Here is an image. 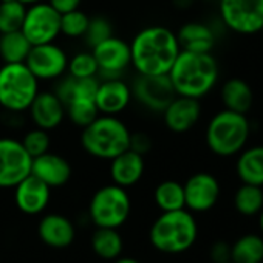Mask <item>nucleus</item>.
<instances>
[{"label":"nucleus","mask_w":263,"mask_h":263,"mask_svg":"<svg viewBox=\"0 0 263 263\" xmlns=\"http://www.w3.org/2000/svg\"><path fill=\"white\" fill-rule=\"evenodd\" d=\"M177 34L160 25L146 27L130 42L132 67L138 74H167L180 54Z\"/></svg>","instance_id":"1"},{"label":"nucleus","mask_w":263,"mask_h":263,"mask_svg":"<svg viewBox=\"0 0 263 263\" xmlns=\"http://www.w3.org/2000/svg\"><path fill=\"white\" fill-rule=\"evenodd\" d=\"M218 73V64L211 53L180 51L167 74L177 95L200 99L215 87Z\"/></svg>","instance_id":"2"},{"label":"nucleus","mask_w":263,"mask_h":263,"mask_svg":"<svg viewBox=\"0 0 263 263\" xmlns=\"http://www.w3.org/2000/svg\"><path fill=\"white\" fill-rule=\"evenodd\" d=\"M84 151L99 160H113L130 146V130L116 116L99 115L82 128Z\"/></svg>","instance_id":"3"},{"label":"nucleus","mask_w":263,"mask_h":263,"mask_svg":"<svg viewBox=\"0 0 263 263\" xmlns=\"http://www.w3.org/2000/svg\"><path fill=\"white\" fill-rule=\"evenodd\" d=\"M198 226L187 209L163 212L152 224L149 237L155 249L164 254H181L194 246Z\"/></svg>","instance_id":"4"},{"label":"nucleus","mask_w":263,"mask_h":263,"mask_svg":"<svg viewBox=\"0 0 263 263\" xmlns=\"http://www.w3.org/2000/svg\"><path fill=\"white\" fill-rule=\"evenodd\" d=\"M251 134V125L243 113L228 108L215 113L206 127V144L218 157H232L240 154Z\"/></svg>","instance_id":"5"},{"label":"nucleus","mask_w":263,"mask_h":263,"mask_svg":"<svg viewBox=\"0 0 263 263\" xmlns=\"http://www.w3.org/2000/svg\"><path fill=\"white\" fill-rule=\"evenodd\" d=\"M39 93V81L25 62L0 67V105L11 113L28 110Z\"/></svg>","instance_id":"6"},{"label":"nucleus","mask_w":263,"mask_h":263,"mask_svg":"<svg viewBox=\"0 0 263 263\" xmlns=\"http://www.w3.org/2000/svg\"><path fill=\"white\" fill-rule=\"evenodd\" d=\"M132 203L125 187L118 184H107L95 192L90 200L88 215L98 228L122 226L130 215Z\"/></svg>","instance_id":"7"},{"label":"nucleus","mask_w":263,"mask_h":263,"mask_svg":"<svg viewBox=\"0 0 263 263\" xmlns=\"http://www.w3.org/2000/svg\"><path fill=\"white\" fill-rule=\"evenodd\" d=\"M224 27L237 34L260 33L263 25V0H218Z\"/></svg>","instance_id":"8"},{"label":"nucleus","mask_w":263,"mask_h":263,"mask_svg":"<svg viewBox=\"0 0 263 263\" xmlns=\"http://www.w3.org/2000/svg\"><path fill=\"white\" fill-rule=\"evenodd\" d=\"M21 31L31 45L54 42L61 34V14L47 0L28 5Z\"/></svg>","instance_id":"9"},{"label":"nucleus","mask_w":263,"mask_h":263,"mask_svg":"<svg viewBox=\"0 0 263 263\" xmlns=\"http://www.w3.org/2000/svg\"><path fill=\"white\" fill-rule=\"evenodd\" d=\"M31 155L21 141L0 138V187H14L31 174Z\"/></svg>","instance_id":"10"},{"label":"nucleus","mask_w":263,"mask_h":263,"mask_svg":"<svg viewBox=\"0 0 263 263\" xmlns=\"http://www.w3.org/2000/svg\"><path fill=\"white\" fill-rule=\"evenodd\" d=\"M25 64L37 81H53L67 73L68 56L59 45L48 42L33 45Z\"/></svg>","instance_id":"11"},{"label":"nucleus","mask_w":263,"mask_h":263,"mask_svg":"<svg viewBox=\"0 0 263 263\" xmlns=\"http://www.w3.org/2000/svg\"><path fill=\"white\" fill-rule=\"evenodd\" d=\"M132 96L152 111H160L171 104V101L177 96V91L172 85L169 74H158V76H146L140 74L134 82Z\"/></svg>","instance_id":"12"},{"label":"nucleus","mask_w":263,"mask_h":263,"mask_svg":"<svg viewBox=\"0 0 263 263\" xmlns=\"http://www.w3.org/2000/svg\"><path fill=\"white\" fill-rule=\"evenodd\" d=\"M99 73L105 78H121V74L132 65L130 44L119 37H108L91 48Z\"/></svg>","instance_id":"13"},{"label":"nucleus","mask_w":263,"mask_h":263,"mask_svg":"<svg viewBox=\"0 0 263 263\" xmlns=\"http://www.w3.org/2000/svg\"><path fill=\"white\" fill-rule=\"evenodd\" d=\"M186 209L192 212L211 211L220 198V183L208 172H198L183 184Z\"/></svg>","instance_id":"14"},{"label":"nucleus","mask_w":263,"mask_h":263,"mask_svg":"<svg viewBox=\"0 0 263 263\" xmlns=\"http://www.w3.org/2000/svg\"><path fill=\"white\" fill-rule=\"evenodd\" d=\"M201 116L200 99L177 95L171 104L163 110V119L166 127L174 134L189 132Z\"/></svg>","instance_id":"15"},{"label":"nucleus","mask_w":263,"mask_h":263,"mask_svg":"<svg viewBox=\"0 0 263 263\" xmlns=\"http://www.w3.org/2000/svg\"><path fill=\"white\" fill-rule=\"evenodd\" d=\"M132 98V88L121 78H105L98 85L95 102L101 115L116 116L128 107Z\"/></svg>","instance_id":"16"},{"label":"nucleus","mask_w":263,"mask_h":263,"mask_svg":"<svg viewBox=\"0 0 263 263\" xmlns=\"http://www.w3.org/2000/svg\"><path fill=\"white\" fill-rule=\"evenodd\" d=\"M51 187L37 177L30 174L17 186H14V200L17 208L28 215L41 214L50 203Z\"/></svg>","instance_id":"17"},{"label":"nucleus","mask_w":263,"mask_h":263,"mask_svg":"<svg viewBox=\"0 0 263 263\" xmlns=\"http://www.w3.org/2000/svg\"><path fill=\"white\" fill-rule=\"evenodd\" d=\"M28 110L34 125L48 132L58 128L67 115L64 102L54 91H39Z\"/></svg>","instance_id":"18"},{"label":"nucleus","mask_w":263,"mask_h":263,"mask_svg":"<svg viewBox=\"0 0 263 263\" xmlns=\"http://www.w3.org/2000/svg\"><path fill=\"white\" fill-rule=\"evenodd\" d=\"M31 174L53 189L68 183L71 177V166L64 157L47 152L33 158Z\"/></svg>","instance_id":"19"},{"label":"nucleus","mask_w":263,"mask_h":263,"mask_svg":"<svg viewBox=\"0 0 263 263\" xmlns=\"http://www.w3.org/2000/svg\"><path fill=\"white\" fill-rule=\"evenodd\" d=\"M144 174V157L135 151L127 149L110 160V177L115 184L130 187L137 184Z\"/></svg>","instance_id":"20"},{"label":"nucleus","mask_w":263,"mask_h":263,"mask_svg":"<svg viewBox=\"0 0 263 263\" xmlns=\"http://www.w3.org/2000/svg\"><path fill=\"white\" fill-rule=\"evenodd\" d=\"M41 240L51 248H67L73 243L76 229L73 223L61 214H48L39 223Z\"/></svg>","instance_id":"21"},{"label":"nucleus","mask_w":263,"mask_h":263,"mask_svg":"<svg viewBox=\"0 0 263 263\" xmlns=\"http://www.w3.org/2000/svg\"><path fill=\"white\" fill-rule=\"evenodd\" d=\"M177 41L181 51L211 53L215 47V33L203 22H187L178 30Z\"/></svg>","instance_id":"22"},{"label":"nucleus","mask_w":263,"mask_h":263,"mask_svg":"<svg viewBox=\"0 0 263 263\" xmlns=\"http://www.w3.org/2000/svg\"><path fill=\"white\" fill-rule=\"evenodd\" d=\"M220 96L224 108L243 115H246L254 104V91L251 85L240 78L228 79L220 90Z\"/></svg>","instance_id":"23"},{"label":"nucleus","mask_w":263,"mask_h":263,"mask_svg":"<svg viewBox=\"0 0 263 263\" xmlns=\"http://www.w3.org/2000/svg\"><path fill=\"white\" fill-rule=\"evenodd\" d=\"M241 183L263 186V146H252L238 154L235 164Z\"/></svg>","instance_id":"24"},{"label":"nucleus","mask_w":263,"mask_h":263,"mask_svg":"<svg viewBox=\"0 0 263 263\" xmlns=\"http://www.w3.org/2000/svg\"><path fill=\"white\" fill-rule=\"evenodd\" d=\"M31 42L17 30L0 34V58L5 64H22L31 51Z\"/></svg>","instance_id":"25"},{"label":"nucleus","mask_w":263,"mask_h":263,"mask_svg":"<svg viewBox=\"0 0 263 263\" xmlns=\"http://www.w3.org/2000/svg\"><path fill=\"white\" fill-rule=\"evenodd\" d=\"M232 263H263V237L245 234L231 245Z\"/></svg>","instance_id":"26"},{"label":"nucleus","mask_w":263,"mask_h":263,"mask_svg":"<svg viewBox=\"0 0 263 263\" xmlns=\"http://www.w3.org/2000/svg\"><path fill=\"white\" fill-rule=\"evenodd\" d=\"M95 254L105 260H116L122 252V237L113 228H98L91 237Z\"/></svg>","instance_id":"27"},{"label":"nucleus","mask_w":263,"mask_h":263,"mask_svg":"<svg viewBox=\"0 0 263 263\" xmlns=\"http://www.w3.org/2000/svg\"><path fill=\"white\" fill-rule=\"evenodd\" d=\"M157 206L163 212L169 211H178V209H186L184 204V189L183 184L174 180L163 181L157 186L155 194H154Z\"/></svg>","instance_id":"28"},{"label":"nucleus","mask_w":263,"mask_h":263,"mask_svg":"<svg viewBox=\"0 0 263 263\" xmlns=\"http://www.w3.org/2000/svg\"><path fill=\"white\" fill-rule=\"evenodd\" d=\"M234 206L238 214L245 217L257 215L263 208V189L261 186L241 183L234 195Z\"/></svg>","instance_id":"29"},{"label":"nucleus","mask_w":263,"mask_h":263,"mask_svg":"<svg viewBox=\"0 0 263 263\" xmlns=\"http://www.w3.org/2000/svg\"><path fill=\"white\" fill-rule=\"evenodd\" d=\"M27 5L19 0H0V34L22 28Z\"/></svg>","instance_id":"30"},{"label":"nucleus","mask_w":263,"mask_h":263,"mask_svg":"<svg viewBox=\"0 0 263 263\" xmlns=\"http://www.w3.org/2000/svg\"><path fill=\"white\" fill-rule=\"evenodd\" d=\"M65 113L73 124L82 128L101 115L95 99H71L65 104Z\"/></svg>","instance_id":"31"},{"label":"nucleus","mask_w":263,"mask_h":263,"mask_svg":"<svg viewBox=\"0 0 263 263\" xmlns=\"http://www.w3.org/2000/svg\"><path fill=\"white\" fill-rule=\"evenodd\" d=\"M67 73L73 78H95L99 73L96 59L91 51H82L68 59Z\"/></svg>","instance_id":"32"},{"label":"nucleus","mask_w":263,"mask_h":263,"mask_svg":"<svg viewBox=\"0 0 263 263\" xmlns=\"http://www.w3.org/2000/svg\"><path fill=\"white\" fill-rule=\"evenodd\" d=\"M88 22L90 17L79 8L61 14V34L67 37H84Z\"/></svg>","instance_id":"33"},{"label":"nucleus","mask_w":263,"mask_h":263,"mask_svg":"<svg viewBox=\"0 0 263 263\" xmlns=\"http://www.w3.org/2000/svg\"><path fill=\"white\" fill-rule=\"evenodd\" d=\"M21 143L25 147V151L31 155V158H36L39 155L50 152V146H51L48 130H44L39 127H34L33 130L27 132Z\"/></svg>","instance_id":"34"},{"label":"nucleus","mask_w":263,"mask_h":263,"mask_svg":"<svg viewBox=\"0 0 263 263\" xmlns=\"http://www.w3.org/2000/svg\"><path fill=\"white\" fill-rule=\"evenodd\" d=\"M111 36H113L111 24L105 17L98 16V17L90 19L87 31L84 34V39H85V44L93 48V47H96L98 44L104 42L105 39H108Z\"/></svg>","instance_id":"35"},{"label":"nucleus","mask_w":263,"mask_h":263,"mask_svg":"<svg viewBox=\"0 0 263 263\" xmlns=\"http://www.w3.org/2000/svg\"><path fill=\"white\" fill-rule=\"evenodd\" d=\"M152 147V140L147 134L144 132H138V134H130V146L128 149L135 151L138 154H141L143 157L151 151Z\"/></svg>","instance_id":"36"},{"label":"nucleus","mask_w":263,"mask_h":263,"mask_svg":"<svg viewBox=\"0 0 263 263\" xmlns=\"http://www.w3.org/2000/svg\"><path fill=\"white\" fill-rule=\"evenodd\" d=\"M211 258L214 263L231 261V245L224 240H218L211 248Z\"/></svg>","instance_id":"37"},{"label":"nucleus","mask_w":263,"mask_h":263,"mask_svg":"<svg viewBox=\"0 0 263 263\" xmlns=\"http://www.w3.org/2000/svg\"><path fill=\"white\" fill-rule=\"evenodd\" d=\"M47 2L59 13V14H65L70 13L73 10H78L81 7L82 0H47Z\"/></svg>","instance_id":"38"},{"label":"nucleus","mask_w":263,"mask_h":263,"mask_svg":"<svg viewBox=\"0 0 263 263\" xmlns=\"http://www.w3.org/2000/svg\"><path fill=\"white\" fill-rule=\"evenodd\" d=\"M115 263H140V261L135 258H130V257H118L115 260Z\"/></svg>","instance_id":"39"},{"label":"nucleus","mask_w":263,"mask_h":263,"mask_svg":"<svg viewBox=\"0 0 263 263\" xmlns=\"http://www.w3.org/2000/svg\"><path fill=\"white\" fill-rule=\"evenodd\" d=\"M19 2H22L24 5H33V4H37V2H44V0H19Z\"/></svg>","instance_id":"40"},{"label":"nucleus","mask_w":263,"mask_h":263,"mask_svg":"<svg viewBox=\"0 0 263 263\" xmlns=\"http://www.w3.org/2000/svg\"><path fill=\"white\" fill-rule=\"evenodd\" d=\"M258 215H260V218H258V224H260V229H261V232H263V208H261V211L258 212Z\"/></svg>","instance_id":"41"},{"label":"nucleus","mask_w":263,"mask_h":263,"mask_svg":"<svg viewBox=\"0 0 263 263\" xmlns=\"http://www.w3.org/2000/svg\"><path fill=\"white\" fill-rule=\"evenodd\" d=\"M260 33H261V34H263V25H261V30H260Z\"/></svg>","instance_id":"42"},{"label":"nucleus","mask_w":263,"mask_h":263,"mask_svg":"<svg viewBox=\"0 0 263 263\" xmlns=\"http://www.w3.org/2000/svg\"><path fill=\"white\" fill-rule=\"evenodd\" d=\"M204 2H212V0H204Z\"/></svg>","instance_id":"43"},{"label":"nucleus","mask_w":263,"mask_h":263,"mask_svg":"<svg viewBox=\"0 0 263 263\" xmlns=\"http://www.w3.org/2000/svg\"><path fill=\"white\" fill-rule=\"evenodd\" d=\"M226 263H232V261H226Z\"/></svg>","instance_id":"44"}]
</instances>
